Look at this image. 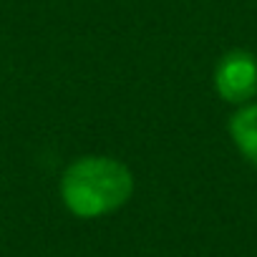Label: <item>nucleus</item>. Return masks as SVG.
I'll use <instances>...</instances> for the list:
<instances>
[{
    "label": "nucleus",
    "instance_id": "obj_1",
    "mask_svg": "<svg viewBox=\"0 0 257 257\" xmlns=\"http://www.w3.org/2000/svg\"><path fill=\"white\" fill-rule=\"evenodd\" d=\"M132 172L111 157H81L61 177V199L81 219H96L121 209L132 199Z\"/></svg>",
    "mask_w": 257,
    "mask_h": 257
},
{
    "label": "nucleus",
    "instance_id": "obj_3",
    "mask_svg": "<svg viewBox=\"0 0 257 257\" xmlns=\"http://www.w3.org/2000/svg\"><path fill=\"white\" fill-rule=\"evenodd\" d=\"M229 137L239 154L257 167V103L242 106L229 118Z\"/></svg>",
    "mask_w": 257,
    "mask_h": 257
},
{
    "label": "nucleus",
    "instance_id": "obj_2",
    "mask_svg": "<svg viewBox=\"0 0 257 257\" xmlns=\"http://www.w3.org/2000/svg\"><path fill=\"white\" fill-rule=\"evenodd\" d=\"M214 88L229 103H244L257 91V61L249 51H229L214 68Z\"/></svg>",
    "mask_w": 257,
    "mask_h": 257
}]
</instances>
